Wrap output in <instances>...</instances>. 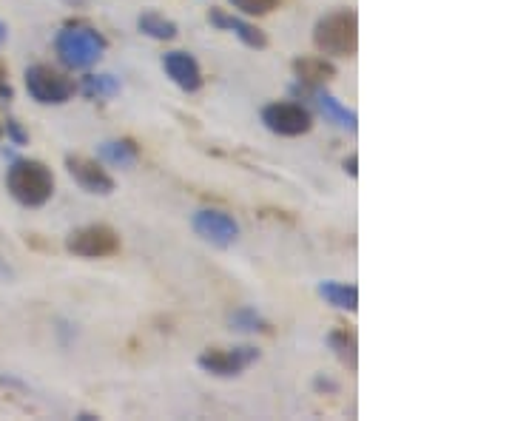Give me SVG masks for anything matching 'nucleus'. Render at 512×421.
Masks as SVG:
<instances>
[{"label":"nucleus","instance_id":"nucleus-12","mask_svg":"<svg viewBox=\"0 0 512 421\" xmlns=\"http://www.w3.org/2000/svg\"><path fill=\"white\" fill-rule=\"evenodd\" d=\"M208 23H214L222 32L237 35L248 49H265V46H268V37H265L262 29H256L254 23L237 18V15H228V12H222V9H211V12H208Z\"/></svg>","mask_w":512,"mask_h":421},{"label":"nucleus","instance_id":"nucleus-21","mask_svg":"<svg viewBox=\"0 0 512 421\" xmlns=\"http://www.w3.org/2000/svg\"><path fill=\"white\" fill-rule=\"evenodd\" d=\"M12 97H15V92H12V86H9V72H6V66L0 63V100L9 103Z\"/></svg>","mask_w":512,"mask_h":421},{"label":"nucleus","instance_id":"nucleus-25","mask_svg":"<svg viewBox=\"0 0 512 421\" xmlns=\"http://www.w3.org/2000/svg\"><path fill=\"white\" fill-rule=\"evenodd\" d=\"M0 137H3V126H0Z\"/></svg>","mask_w":512,"mask_h":421},{"label":"nucleus","instance_id":"nucleus-9","mask_svg":"<svg viewBox=\"0 0 512 421\" xmlns=\"http://www.w3.org/2000/svg\"><path fill=\"white\" fill-rule=\"evenodd\" d=\"M66 168H69V174H72L74 183L80 185L86 194L109 197L111 191H114V180H111V174L103 168V165L97 163V160L69 154V157H66Z\"/></svg>","mask_w":512,"mask_h":421},{"label":"nucleus","instance_id":"nucleus-17","mask_svg":"<svg viewBox=\"0 0 512 421\" xmlns=\"http://www.w3.org/2000/svg\"><path fill=\"white\" fill-rule=\"evenodd\" d=\"M137 29L143 35L154 37V40H174L177 37V23L160 15V12H143L137 18Z\"/></svg>","mask_w":512,"mask_h":421},{"label":"nucleus","instance_id":"nucleus-15","mask_svg":"<svg viewBox=\"0 0 512 421\" xmlns=\"http://www.w3.org/2000/svg\"><path fill=\"white\" fill-rule=\"evenodd\" d=\"M319 293L322 299L339 308V311H356L359 308V288L356 285H348V282H322L319 285Z\"/></svg>","mask_w":512,"mask_h":421},{"label":"nucleus","instance_id":"nucleus-13","mask_svg":"<svg viewBox=\"0 0 512 421\" xmlns=\"http://www.w3.org/2000/svg\"><path fill=\"white\" fill-rule=\"evenodd\" d=\"M293 74H296L299 86H325L328 80L336 77V66L328 63L325 57H296Z\"/></svg>","mask_w":512,"mask_h":421},{"label":"nucleus","instance_id":"nucleus-7","mask_svg":"<svg viewBox=\"0 0 512 421\" xmlns=\"http://www.w3.org/2000/svg\"><path fill=\"white\" fill-rule=\"evenodd\" d=\"M262 123L279 137H302L313 129V114L302 103H271L262 109Z\"/></svg>","mask_w":512,"mask_h":421},{"label":"nucleus","instance_id":"nucleus-19","mask_svg":"<svg viewBox=\"0 0 512 421\" xmlns=\"http://www.w3.org/2000/svg\"><path fill=\"white\" fill-rule=\"evenodd\" d=\"M231 328L242 330V333H271V325L268 319H262L254 308H239V311L231 313Z\"/></svg>","mask_w":512,"mask_h":421},{"label":"nucleus","instance_id":"nucleus-14","mask_svg":"<svg viewBox=\"0 0 512 421\" xmlns=\"http://www.w3.org/2000/svg\"><path fill=\"white\" fill-rule=\"evenodd\" d=\"M97 154H100L103 163L114 165V168H131V165H137V160H140V148H137L134 140H128V137L100 143Z\"/></svg>","mask_w":512,"mask_h":421},{"label":"nucleus","instance_id":"nucleus-22","mask_svg":"<svg viewBox=\"0 0 512 421\" xmlns=\"http://www.w3.org/2000/svg\"><path fill=\"white\" fill-rule=\"evenodd\" d=\"M6 129H9V134H12L18 143H26V137H23V131L18 129V123H15V120H6Z\"/></svg>","mask_w":512,"mask_h":421},{"label":"nucleus","instance_id":"nucleus-1","mask_svg":"<svg viewBox=\"0 0 512 421\" xmlns=\"http://www.w3.org/2000/svg\"><path fill=\"white\" fill-rule=\"evenodd\" d=\"M6 191L23 208H43L55 194V174L40 160H15L6 168Z\"/></svg>","mask_w":512,"mask_h":421},{"label":"nucleus","instance_id":"nucleus-24","mask_svg":"<svg viewBox=\"0 0 512 421\" xmlns=\"http://www.w3.org/2000/svg\"><path fill=\"white\" fill-rule=\"evenodd\" d=\"M3 40H6V23L0 20V43H3Z\"/></svg>","mask_w":512,"mask_h":421},{"label":"nucleus","instance_id":"nucleus-2","mask_svg":"<svg viewBox=\"0 0 512 421\" xmlns=\"http://www.w3.org/2000/svg\"><path fill=\"white\" fill-rule=\"evenodd\" d=\"M55 52L66 69H89L106 52V37L89 23H69L57 32Z\"/></svg>","mask_w":512,"mask_h":421},{"label":"nucleus","instance_id":"nucleus-8","mask_svg":"<svg viewBox=\"0 0 512 421\" xmlns=\"http://www.w3.org/2000/svg\"><path fill=\"white\" fill-rule=\"evenodd\" d=\"M191 225H194L197 237L217 245V248H228V245H234L239 239V222L231 214H225V211H214V208L197 211Z\"/></svg>","mask_w":512,"mask_h":421},{"label":"nucleus","instance_id":"nucleus-16","mask_svg":"<svg viewBox=\"0 0 512 421\" xmlns=\"http://www.w3.org/2000/svg\"><path fill=\"white\" fill-rule=\"evenodd\" d=\"M328 348L336 353V359L342 365H348L350 370H356L359 362V345H356V336L348 330H330L328 333Z\"/></svg>","mask_w":512,"mask_h":421},{"label":"nucleus","instance_id":"nucleus-23","mask_svg":"<svg viewBox=\"0 0 512 421\" xmlns=\"http://www.w3.org/2000/svg\"><path fill=\"white\" fill-rule=\"evenodd\" d=\"M356 163H359V160H356V154H353L350 160H345V171H348L350 177H356V174H359V168H356Z\"/></svg>","mask_w":512,"mask_h":421},{"label":"nucleus","instance_id":"nucleus-10","mask_svg":"<svg viewBox=\"0 0 512 421\" xmlns=\"http://www.w3.org/2000/svg\"><path fill=\"white\" fill-rule=\"evenodd\" d=\"M293 94H296V97L311 100L313 106L322 111L330 123H336L339 129H345V131L359 129V126H356V123H359V120H356V111H350L348 106H342L333 94L325 92V86H293Z\"/></svg>","mask_w":512,"mask_h":421},{"label":"nucleus","instance_id":"nucleus-11","mask_svg":"<svg viewBox=\"0 0 512 421\" xmlns=\"http://www.w3.org/2000/svg\"><path fill=\"white\" fill-rule=\"evenodd\" d=\"M165 74L183 89V92H200L202 89V69L200 63L188 52H165L163 55Z\"/></svg>","mask_w":512,"mask_h":421},{"label":"nucleus","instance_id":"nucleus-3","mask_svg":"<svg viewBox=\"0 0 512 421\" xmlns=\"http://www.w3.org/2000/svg\"><path fill=\"white\" fill-rule=\"evenodd\" d=\"M313 43L325 57H353L359 49V18L350 9H336L316 23Z\"/></svg>","mask_w":512,"mask_h":421},{"label":"nucleus","instance_id":"nucleus-6","mask_svg":"<svg viewBox=\"0 0 512 421\" xmlns=\"http://www.w3.org/2000/svg\"><path fill=\"white\" fill-rule=\"evenodd\" d=\"M259 362V350L251 345H239V348H208L202 350L197 365L211 373V376H220V379H234L242 376L251 365Z\"/></svg>","mask_w":512,"mask_h":421},{"label":"nucleus","instance_id":"nucleus-20","mask_svg":"<svg viewBox=\"0 0 512 421\" xmlns=\"http://www.w3.org/2000/svg\"><path fill=\"white\" fill-rule=\"evenodd\" d=\"M234 9H239L242 15H251V18H262V15H271L274 9H279L282 0H228Z\"/></svg>","mask_w":512,"mask_h":421},{"label":"nucleus","instance_id":"nucleus-18","mask_svg":"<svg viewBox=\"0 0 512 421\" xmlns=\"http://www.w3.org/2000/svg\"><path fill=\"white\" fill-rule=\"evenodd\" d=\"M80 92L86 94L89 100H109L114 94H120V83L111 74H89V77H83Z\"/></svg>","mask_w":512,"mask_h":421},{"label":"nucleus","instance_id":"nucleus-4","mask_svg":"<svg viewBox=\"0 0 512 421\" xmlns=\"http://www.w3.org/2000/svg\"><path fill=\"white\" fill-rule=\"evenodd\" d=\"M23 83H26L29 97L35 103H40V106H63V103H69L74 97L72 77H66V74L46 66V63L29 66Z\"/></svg>","mask_w":512,"mask_h":421},{"label":"nucleus","instance_id":"nucleus-5","mask_svg":"<svg viewBox=\"0 0 512 421\" xmlns=\"http://www.w3.org/2000/svg\"><path fill=\"white\" fill-rule=\"evenodd\" d=\"M66 251L83 259L114 257L120 251V237L109 225H83L66 237Z\"/></svg>","mask_w":512,"mask_h":421}]
</instances>
